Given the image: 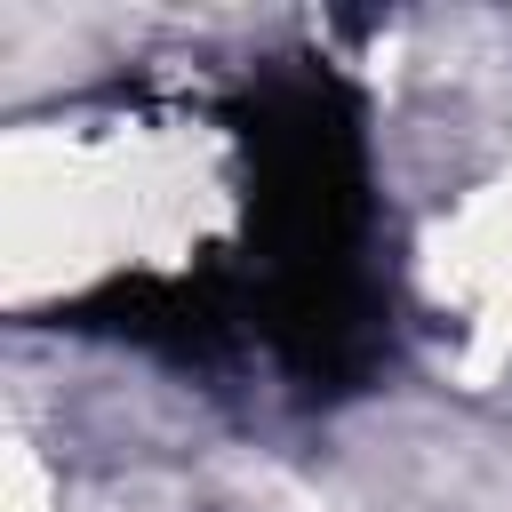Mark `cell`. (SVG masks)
Listing matches in <instances>:
<instances>
[{
  "label": "cell",
  "instance_id": "1",
  "mask_svg": "<svg viewBox=\"0 0 512 512\" xmlns=\"http://www.w3.org/2000/svg\"><path fill=\"white\" fill-rule=\"evenodd\" d=\"M432 280H440V304L456 296L480 336L512 344V160L440 224Z\"/></svg>",
  "mask_w": 512,
  "mask_h": 512
}]
</instances>
